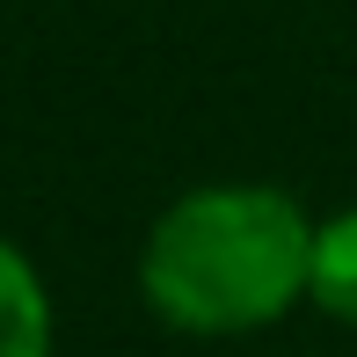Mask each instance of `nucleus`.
Returning a JSON list of instances; mask_svg holds the SVG:
<instances>
[{
	"mask_svg": "<svg viewBox=\"0 0 357 357\" xmlns=\"http://www.w3.org/2000/svg\"><path fill=\"white\" fill-rule=\"evenodd\" d=\"M314 278V219L270 183L175 197L139 255V291L183 335H248L284 321Z\"/></svg>",
	"mask_w": 357,
	"mask_h": 357,
	"instance_id": "obj_1",
	"label": "nucleus"
},
{
	"mask_svg": "<svg viewBox=\"0 0 357 357\" xmlns=\"http://www.w3.org/2000/svg\"><path fill=\"white\" fill-rule=\"evenodd\" d=\"M0 357H52V291L8 234H0Z\"/></svg>",
	"mask_w": 357,
	"mask_h": 357,
	"instance_id": "obj_2",
	"label": "nucleus"
},
{
	"mask_svg": "<svg viewBox=\"0 0 357 357\" xmlns=\"http://www.w3.org/2000/svg\"><path fill=\"white\" fill-rule=\"evenodd\" d=\"M306 299L321 314L350 321L357 328V212H335L328 226H314V278H306Z\"/></svg>",
	"mask_w": 357,
	"mask_h": 357,
	"instance_id": "obj_3",
	"label": "nucleus"
}]
</instances>
